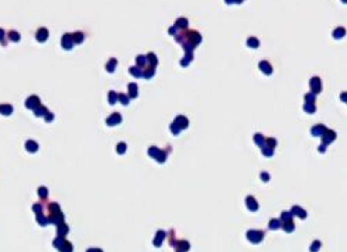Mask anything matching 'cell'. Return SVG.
Returning <instances> with one entry per match:
<instances>
[{
	"label": "cell",
	"instance_id": "1",
	"mask_svg": "<svg viewBox=\"0 0 347 252\" xmlns=\"http://www.w3.org/2000/svg\"><path fill=\"white\" fill-rule=\"evenodd\" d=\"M36 39L39 40V42H44V40L47 39V29H44V28L39 29L36 33Z\"/></svg>",
	"mask_w": 347,
	"mask_h": 252
},
{
	"label": "cell",
	"instance_id": "2",
	"mask_svg": "<svg viewBox=\"0 0 347 252\" xmlns=\"http://www.w3.org/2000/svg\"><path fill=\"white\" fill-rule=\"evenodd\" d=\"M72 35H65L64 37H63V46H64L65 48H71V46H72Z\"/></svg>",
	"mask_w": 347,
	"mask_h": 252
},
{
	"label": "cell",
	"instance_id": "3",
	"mask_svg": "<svg viewBox=\"0 0 347 252\" xmlns=\"http://www.w3.org/2000/svg\"><path fill=\"white\" fill-rule=\"evenodd\" d=\"M60 251L61 252H72V245L69 244V242H67V241H64V244L60 247Z\"/></svg>",
	"mask_w": 347,
	"mask_h": 252
},
{
	"label": "cell",
	"instance_id": "4",
	"mask_svg": "<svg viewBox=\"0 0 347 252\" xmlns=\"http://www.w3.org/2000/svg\"><path fill=\"white\" fill-rule=\"evenodd\" d=\"M74 37V42H77V43H81L82 40H83V35H82L81 32H78V33H74L72 35Z\"/></svg>",
	"mask_w": 347,
	"mask_h": 252
},
{
	"label": "cell",
	"instance_id": "5",
	"mask_svg": "<svg viewBox=\"0 0 347 252\" xmlns=\"http://www.w3.org/2000/svg\"><path fill=\"white\" fill-rule=\"evenodd\" d=\"M8 36H10V39L14 40V42H17V40L20 39V35H18L17 32H10V33H8Z\"/></svg>",
	"mask_w": 347,
	"mask_h": 252
},
{
	"label": "cell",
	"instance_id": "6",
	"mask_svg": "<svg viewBox=\"0 0 347 252\" xmlns=\"http://www.w3.org/2000/svg\"><path fill=\"white\" fill-rule=\"evenodd\" d=\"M67 231H68V228H67V226H65V224H64V227H60V228H58V233H60V234H61V233H67Z\"/></svg>",
	"mask_w": 347,
	"mask_h": 252
},
{
	"label": "cell",
	"instance_id": "7",
	"mask_svg": "<svg viewBox=\"0 0 347 252\" xmlns=\"http://www.w3.org/2000/svg\"><path fill=\"white\" fill-rule=\"evenodd\" d=\"M39 191H41V195L42 197H46V188H41Z\"/></svg>",
	"mask_w": 347,
	"mask_h": 252
},
{
	"label": "cell",
	"instance_id": "8",
	"mask_svg": "<svg viewBox=\"0 0 347 252\" xmlns=\"http://www.w3.org/2000/svg\"><path fill=\"white\" fill-rule=\"evenodd\" d=\"M88 252H101V251H100V249H89Z\"/></svg>",
	"mask_w": 347,
	"mask_h": 252
},
{
	"label": "cell",
	"instance_id": "9",
	"mask_svg": "<svg viewBox=\"0 0 347 252\" xmlns=\"http://www.w3.org/2000/svg\"><path fill=\"white\" fill-rule=\"evenodd\" d=\"M0 39H3V31L0 29Z\"/></svg>",
	"mask_w": 347,
	"mask_h": 252
}]
</instances>
